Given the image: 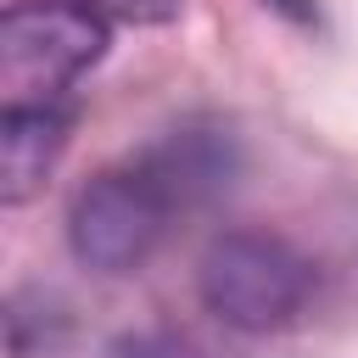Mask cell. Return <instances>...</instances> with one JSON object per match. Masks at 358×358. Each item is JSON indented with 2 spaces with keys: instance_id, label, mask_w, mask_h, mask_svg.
<instances>
[{
  "instance_id": "ba28073f",
  "label": "cell",
  "mask_w": 358,
  "mask_h": 358,
  "mask_svg": "<svg viewBox=\"0 0 358 358\" xmlns=\"http://www.w3.org/2000/svg\"><path fill=\"white\" fill-rule=\"evenodd\" d=\"M268 11H280V17H291V22H313V0H263Z\"/></svg>"
},
{
  "instance_id": "5b68a950",
  "label": "cell",
  "mask_w": 358,
  "mask_h": 358,
  "mask_svg": "<svg viewBox=\"0 0 358 358\" xmlns=\"http://www.w3.org/2000/svg\"><path fill=\"white\" fill-rule=\"evenodd\" d=\"M140 162L168 185V196H173L179 207H190V201H207L213 190L229 185V173H235V145H229L224 129H173V134H168L162 145H151Z\"/></svg>"
},
{
  "instance_id": "52a82bcc",
  "label": "cell",
  "mask_w": 358,
  "mask_h": 358,
  "mask_svg": "<svg viewBox=\"0 0 358 358\" xmlns=\"http://www.w3.org/2000/svg\"><path fill=\"white\" fill-rule=\"evenodd\" d=\"M106 358H207V352L179 330H134V336H117Z\"/></svg>"
},
{
  "instance_id": "6da1fadb",
  "label": "cell",
  "mask_w": 358,
  "mask_h": 358,
  "mask_svg": "<svg viewBox=\"0 0 358 358\" xmlns=\"http://www.w3.org/2000/svg\"><path fill=\"white\" fill-rule=\"evenodd\" d=\"M201 308L224 319L241 336H268L285 330L308 296H313V263L268 229H229L201 252L196 268Z\"/></svg>"
},
{
  "instance_id": "8992f818",
  "label": "cell",
  "mask_w": 358,
  "mask_h": 358,
  "mask_svg": "<svg viewBox=\"0 0 358 358\" xmlns=\"http://www.w3.org/2000/svg\"><path fill=\"white\" fill-rule=\"evenodd\" d=\"M84 11H95L106 28H162L185 11V0H78Z\"/></svg>"
},
{
  "instance_id": "7a4b0ae2",
  "label": "cell",
  "mask_w": 358,
  "mask_h": 358,
  "mask_svg": "<svg viewBox=\"0 0 358 358\" xmlns=\"http://www.w3.org/2000/svg\"><path fill=\"white\" fill-rule=\"evenodd\" d=\"M173 213L179 201L145 162L101 168L90 185H78L67 207V246L95 274H134L162 246Z\"/></svg>"
},
{
  "instance_id": "277c9868",
  "label": "cell",
  "mask_w": 358,
  "mask_h": 358,
  "mask_svg": "<svg viewBox=\"0 0 358 358\" xmlns=\"http://www.w3.org/2000/svg\"><path fill=\"white\" fill-rule=\"evenodd\" d=\"M73 134V112L62 101H6L0 112V201L22 207L45 190Z\"/></svg>"
},
{
  "instance_id": "3957f363",
  "label": "cell",
  "mask_w": 358,
  "mask_h": 358,
  "mask_svg": "<svg viewBox=\"0 0 358 358\" xmlns=\"http://www.w3.org/2000/svg\"><path fill=\"white\" fill-rule=\"evenodd\" d=\"M112 28L78 0H11L0 17V90L11 101H62L101 56Z\"/></svg>"
}]
</instances>
